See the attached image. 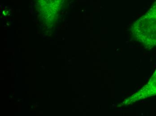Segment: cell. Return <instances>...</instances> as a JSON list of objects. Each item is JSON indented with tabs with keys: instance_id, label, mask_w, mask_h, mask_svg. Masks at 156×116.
<instances>
[{
	"instance_id": "obj_1",
	"label": "cell",
	"mask_w": 156,
	"mask_h": 116,
	"mask_svg": "<svg viewBox=\"0 0 156 116\" xmlns=\"http://www.w3.org/2000/svg\"><path fill=\"white\" fill-rule=\"evenodd\" d=\"M131 32L135 39L147 48L156 46V2L133 24Z\"/></svg>"
},
{
	"instance_id": "obj_2",
	"label": "cell",
	"mask_w": 156,
	"mask_h": 116,
	"mask_svg": "<svg viewBox=\"0 0 156 116\" xmlns=\"http://www.w3.org/2000/svg\"><path fill=\"white\" fill-rule=\"evenodd\" d=\"M156 95V70L150 78L148 82L140 91L127 98L121 104L122 105L132 104L140 100Z\"/></svg>"
}]
</instances>
